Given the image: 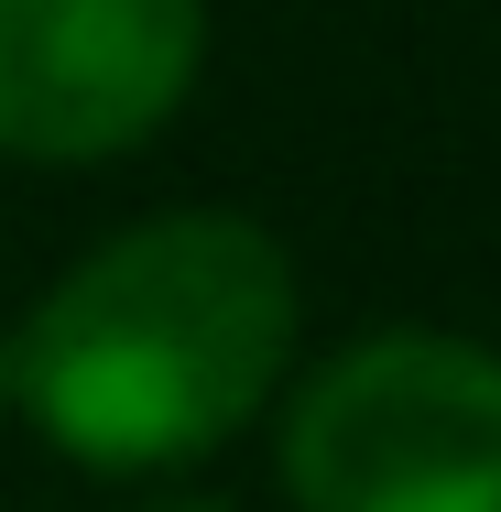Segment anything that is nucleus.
Returning a JSON list of instances; mask_svg holds the SVG:
<instances>
[{
	"mask_svg": "<svg viewBox=\"0 0 501 512\" xmlns=\"http://www.w3.org/2000/svg\"><path fill=\"white\" fill-rule=\"evenodd\" d=\"M295 360V262L262 218L186 207L99 240L11 327V414L88 480L218 458Z\"/></svg>",
	"mask_w": 501,
	"mask_h": 512,
	"instance_id": "obj_1",
	"label": "nucleus"
},
{
	"mask_svg": "<svg viewBox=\"0 0 501 512\" xmlns=\"http://www.w3.org/2000/svg\"><path fill=\"white\" fill-rule=\"evenodd\" d=\"M142 512H229V502H142Z\"/></svg>",
	"mask_w": 501,
	"mask_h": 512,
	"instance_id": "obj_5",
	"label": "nucleus"
},
{
	"mask_svg": "<svg viewBox=\"0 0 501 512\" xmlns=\"http://www.w3.org/2000/svg\"><path fill=\"white\" fill-rule=\"evenodd\" d=\"M0 414H11V327H0Z\"/></svg>",
	"mask_w": 501,
	"mask_h": 512,
	"instance_id": "obj_4",
	"label": "nucleus"
},
{
	"mask_svg": "<svg viewBox=\"0 0 501 512\" xmlns=\"http://www.w3.org/2000/svg\"><path fill=\"white\" fill-rule=\"evenodd\" d=\"M295 512H501V349L382 327L284 404Z\"/></svg>",
	"mask_w": 501,
	"mask_h": 512,
	"instance_id": "obj_2",
	"label": "nucleus"
},
{
	"mask_svg": "<svg viewBox=\"0 0 501 512\" xmlns=\"http://www.w3.org/2000/svg\"><path fill=\"white\" fill-rule=\"evenodd\" d=\"M207 66V0H0V153H142Z\"/></svg>",
	"mask_w": 501,
	"mask_h": 512,
	"instance_id": "obj_3",
	"label": "nucleus"
}]
</instances>
